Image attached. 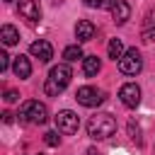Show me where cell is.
I'll return each instance as SVG.
<instances>
[{
  "instance_id": "44dd1931",
  "label": "cell",
  "mask_w": 155,
  "mask_h": 155,
  "mask_svg": "<svg viewBox=\"0 0 155 155\" xmlns=\"http://www.w3.org/2000/svg\"><path fill=\"white\" fill-rule=\"evenodd\" d=\"M7 65H10V56H7L5 51H0V73H5Z\"/></svg>"
},
{
  "instance_id": "30bf717a",
  "label": "cell",
  "mask_w": 155,
  "mask_h": 155,
  "mask_svg": "<svg viewBox=\"0 0 155 155\" xmlns=\"http://www.w3.org/2000/svg\"><path fill=\"white\" fill-rule=\"evenodd\" d=\"M140 39H143L145 44H150V41H155V7H153V10H148V15H145V19H143V29H140Z\"/></svg>"
},
{
  "instance_id": "9a60e30c",
  "label": "cell",
  "mask_w": 155,
  "mask_h": 155,
  "mask_svg": "<svg viewBox=\"0 0 155 155\" xmlns=\"http://www.w3.org/2000/svg\"><path fill=\"white\" fill-rule=\"evenodd\" d=\"M0 39H2L5 46H15V44L19 41V31H17L12 24H5V27L0 29Z\"/></svg>"
},
{
  "instance_id": "484cf974",
  "label": "cell",
  "mask_w": 155,
  "mask_h": 155,
  "mask_svg": "<svg viewBox=\"0 0 155 155\" xmlns=\"http://www.w3.org/2000/svg\"><path fill=\"white\" fill-rule=\"evenodd\" d=\"M5 2H12V0H5Z\"/></svg>"
},
{
  "instance_id": "2e32d148",
  "label": "cell",
  "mask_w": 155,
  "mask_h": 155,
  "mask_svg": "<svg viewBox=\"0 0 155 155\" xmlns=\"http://www.w3.org/2000/svg\"><path fill=\"white\" fill-rule=\"evenodd\" d=\"M107 53H109V58L111 61H119L126 51H124V44H121V39H111L109 41V46H107Z\"/></svg>"
},
{
  "instance_id": "6da1fadb",
  "label": "cell",
  "mask_w": 155,
  "mask_h": 155,
  "mask_svg": "<svg viewBox=\"0 0 155 155\" xmlns=\"http://www.w3.org/2000/svg\"><path fill=\"white\" fill-rule=\"evenodd\" d=\"M70 78H73V70H70L68 63H58V65H53V68L48 70V78H46V85H44L46 94L58 97V94L70 85Z\"/></svg>"
},
{
  "instance_id": "7402d4cb",
  "label": "cell",
  "mask_w": 155,
  "mask_h": 155,
  "mask_svg": "<svg viewBox=\"0 0 155 155\" xmlns=\"http://www.w3.org/2000/svg\"><path fill=\"white\" fill-rule=\"evenodd\" d=\"M116 0H99V10H111Z\"/></svg>"
},
{
  "instance_id": "9c48e42d",
  "label": "cell",
  "mask_w": 155,
  "mask_h": 155,
  "mask_svg": "<svg viewBox=\"0 0 155 155\" xmlns=\"http://www.w3.org/2000/svg\"><path fill=\"white\" fill-rule=\"evenodd\" d=\"M19 15L27 19V22H39L41 19V7H39V0H19Z\"/></svg>"
},
{
  "instance_id": "52a82bcc",
  "label": "cell",
  "mask_w": 155,
  "mask_h": 155,
  "mask_svg": "<svg viewBox=\"0 0 155 155\" xmlns=\"http://www.w3.org/2000/svg\"><path fill=\"white\" fill-rule=\"evenodd\" d=\"M119 97H121L124 107H128V109H136V107L140 104V87H138L136 82H126V85H121V90H119Z\"/></svg>"
},
{
  "instance_id": "7a4b0ae2",
  "label": "cell",
  "mask_w": 155,
  "mask_h": 155,
  "mask_svg": "<svg viewBox=\"0 0 155 155\" xmlns=\"http://www.w3.org/2000/svg\"><path fill=\"white\" fill-rule=\"evenodd\" d=\"M114 131H116V119L111 114H94L87 121V136L94 140H104L114 136Z\"/></svg>"
},
{
  "instance_id": "603a6c76",
  "label": "cell",
  "mask_w": 155,
  "mask_h": 155,
  "mask_svg": "<svg viewBox=\"0 0 155 155\" xmlns=\"http://www.w3.org/2000/svg\"><path fill=\"white\" fill-rule=\"evenodd\" d=\"M2 121H5V124H12V114L5 111V114H2Z\"/></svg>"
},
{
  "instance_id": "e0dca14e",
  "label": "cell",
  "mask_w": 155,
  "mask_h": 155,
  "mask_svg": "<svg viewBox=\"0 0 155 155\" xmlns=\"http://www.w3.org/2000/svg\"><path fill=\"white\" fill-rule=\"evenodd\" d=\"M63 58H65V63H75V61H80L85 56H82V48L75 44V46H65L63 48Z\"/></svg>"
},
{
  "instance_id": "d6986e66",
  "label": "cell",
  "mask_w": 155,
  "mask_h": 155,
  "mask_svg": "<svg viewBox=\"0 0 155 155\" xmlns=\"http://www.w3.org/2000/svg\"><path fill=\"white\" fill-rule=\"evenodd\" d=\"M44 140H46V145H51V148H56V145L61 143V138H58V133H56V131L44 133Z\"/></svg>"
},
{
  "instance_id": "cb8c5ba5",
  "label": "cell",
  "mask_w": 155,
  "mask_h": 155,
  "mask_svg": "<svg viewBox=\"0 0 155 155\" xmlns=\"http://www.w3.org/2000/svg\"><path fill=\"white\" fill-rule=\"evenodd\" d=\"M87 7H99V0H85Z\"/></svg>"
},
{
  "instance_id": "ba28073f",
  "label": "cell",
  "mask_w": 155,
  "mask_h": 155,
  "mask_svg": "<svg viewBox=\"0 0 155 155\" xmlns=\"http://www.w3.org/2000/svg\"><path fill=\"white\" fill-rule=\"evenodd\" d=\"M29 53H31L34 58H39L41 63H48V61L53 58V46H51L46 39H39V41H34V44L29 46Z\"/></svg>"
},
{
  "instance_id": "d4e9b609",
  "label": "cell",
  "mask_w": 155,
  "mask_h": 155,
  "mask_svg": "<svg viewBox=\"0 0 155 155\" xmlns=\"http://www.w3.org/2000/svg\"><path fill=\"white\" fill-rule=\"evenodd\" d=\"M85 155H102V153H99L97 148H87V153H85Z\"/></svg>"
},
{
  "instance_id": "7c38bea8",
  "label": "cell",
  "mask_w": 155,
  "mask_h": 155,
  "mask_svg": "<svg viewBox=\"0 0 155 155\" xmlns=\"http://www.w3.org/2000/svg\"><path fill=\"white\" fill-rule=\"evenodd\" d=\"M75 36H78V41H92L94 39V24L90 19H80L75 27Z\"/></svg>"
},
{
  "instance_id": "8992f818",
  "label": "cell",
  "mask_w": 155,
  "mask_h": 155,
  "mask_svg": "<svg viewBox=\"0 0 155 155\" xmlns=\"http://www.w3.org/2000/svg\"><path fill=\"white\" fill-rule=\"evenodd\" d=\"M75 99H78V104H82V107H99L102 102H104V92L102 90H97V87H90V85H85V87H80L78 92H75Z\"/></svg>"
},
{
  "instance_id": "8fae6325",
  "label": "cell",
  "mask_w": 155,
  "mask_h": 155,
  "mask_svg": "<svg viewBox=\"0 0 155 155\" xmlns=\"http://www.w3.org/2000/svg\"><path fill=\"white\" fill-rule=\"evenodd\" d=\"M111 17H114L116 24H126L128 17H131V5H128L126 0H116L114 7H111Z\"/></svg>"
},
{
  "instance_id": "ac0fdd59",
  "label": "cell",
  "mask_w": 155,
  "mask_h": 155,
  "mask_svg": "<svg viewBox=\"0 0 155 155\" xmlns=\"http://www.w3.org/2000/svg\"><path fill=\"white\" fill-rule=\"evenodd\" d=\"M128 136H131V140L133 143H143V138H140V126L136 124V121H128Z\"/></svg>"
},
{
  "instance_id": "4fadbf2b",
  "label": "cell",
  "mask_w": 155,
  "mask_h": 155,
  "mask_svg": "<svg viewBox=\"0 0 155 155\" xmlns=\"http://www.w3.org/2000/svg\"><path fill=\"white\" fill-rule=\"evenodd\" d=\"M12 73H15L19 80L29 78V75H31V63H29V58H27V56H17L15 63H12Z\"/></svg>"
},
{
  "instance_id": "277c9868",
  "label": "cell",
  "mask_w": 155,
  "mask_h": 155,
  "mask_svg": "<svg viewBox=\"0 0 155 155\" xmlns=\"http://www.w3.org/2000/svg\"><path fill=\"white\" fill-rule=\"evenodd\" d=\"M119 70L124 75H138L143 70V58H140V51L138 48H128L121 58H119Z\"/></svg>"
},
{
  "instance_id": "5b68a950",
  "label": "cell",
  "mask_w": 155,
  "mask_h": 155,
  "mask_svg": "<svg viewBox=\"0 0 155 155\" xmlns=\"http://www.w3.org/2000/svg\"><path fill=\"white\" fill-rule=\"evenodd\" d=\"M56 128H58L61 133H65V136L78 133V128H80V119H78V114L70 111V109L58 111V114H56Z\"/></svg>"
},
{
  "instance_id": "5bb4252c",
  "label": "cell",
  "mask_w": 155,
  "mask_h": 155,
  "mask_svg": "<svg viewBox=\"0 0 155 155\" xmlns=\"http://www.w3.org/2000/svg\"><path fill=\"white\" fill-rule=\"evenodd\" d=\"M82 70H85L87 78H94V75L102 70V61H99L97 56H85V58H82Z\"/></svg>"
},
{
  "instance_id": "ffe728a7",
  "label": "cell",
  "mask_w": 155,
  "mask_h": 155,
  "mask_svg": "<svg viewBox=\"0 0 155 155\" xmlns=\"http://www.w3.org/2000/svg\"><path fill=\"white\" fill-rule=\"evenodd\" d=\"M2 99H5L7 104H12V102H17V99H19V92H17V90H7Z\"/></svg>"
},
{
  "instance_id": "3957f363",
  "label": "cell",
  "mask_w": 155,
  "mask_h": 155,
  "mask_svg": "<svg viewBox=\"0 0 155 155\" xmlns=\"http://www.w3.org/2000/svg\"><path fill=\"white\" fill-rule=\"evenodd\" d=\"M17 116H19L22 124L41 126V124L48 121V109H46L44 102H39V99H29V102H24V104L19 107V114H17Z\"/></svg>"
}]
</instances>
